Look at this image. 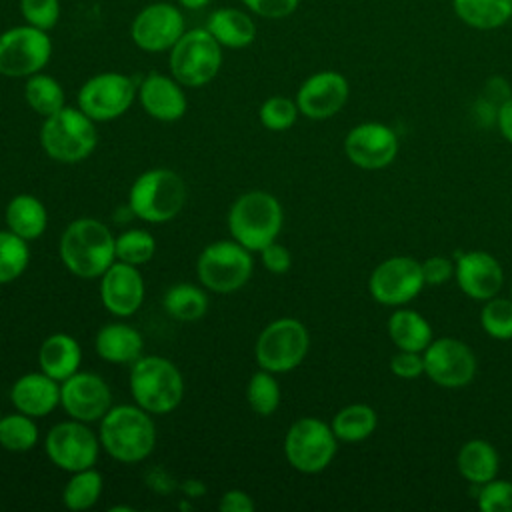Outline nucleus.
<instances>
[{"instance_id": "nucleus-11", "label": "nucleus", "mask_w": 512, "mask_h": 512, "mask_svg": "<svg viewBox=\"0 0 512 512\" xmlns=\"http://www.w3.org/2000/svg\"><path fill=\"white\" fill-rule=\"evenodd\" d=\"M50 56L52 40L46 30L22 24L0 34V74L6 78H28L42 72Z\"/></svg>"}, {"instance_id": "nucleus-26", "label": "nucleus", "mask_w": 512, "mask_h": 512, "mask_svg": "<svg viewBox=\"0 0 512 512\" xmlns=\"http://www.w3.org/2000/svg\"><path fill=\"white\" fill-rule=\"evenodd\" d=\"M222 48L240 50L256 40V24L246 10L222 6L216 8L204 26Z\"/></svg>"}, {"instance_id": "nucleus-2", "label": "nucleus", "mask_w": 512, "mask_h": 512, "mask_svg": "<svg viewBox=\"0 0 512 512\" xmlns=\"http://www.w3.org/2000/svg\"><path fill=\"white\" fill-rule=\"evenodd\" d=\"M98 438L108 456L122 464H136L154 452L156 424L138 404H120L100 420Z\"/></svg>"}, {"instance_id": "nucleus-25", "label": "nucleus", "mask_w": 512, "mask_h": 512, "mask_svg": "<svg viewBox=\"0 0 512 512\" xmlns=\"http://www.w3.org/2000/svg\"><path fill=\"white\" fill-rule=\"evenodd\" d=\"M82 348L78 340L66 332L46 336L38 348V366L50 378L64 382L80 370Z\"/></svg>"}, {"instance_id": "nucleus-39", "label": "nucleus", "mask_w": 512, "mask_h": 512, "mask_svg": "<svg viewBox=\"0 0 512 512\" xmlns=\"http://www.w3.org/2000/svg\"><path fill=\"white\" fill-rule=\"evenodd\" d=\"M480 326L494 340H512V298H488L480 308Z\"/></svg>"}, {"instance_id": "nucleus-52", "label": "nucleus", "mask_w": 512, "mask_h": 512, "mask_svg": "<svg viewBox=\"0 0 512 512\" xmlns=\"http://www.w3.org/2000/svg\"><path fill=\"white\" fill-rule=\"evenodd\" d=\"M0 416H2V414H0Z\"/></svg>"}, {"instance_id": "nucleus-8", "label": "nucleus", "mask_w": 512, "mask_h": 512, "mask_svg": "<svg viewBox=\"0 0 512 512\" xmlns=\"http://www.w3.org/2000/svg\"><path fill=\"white\" fill-rule=\"evenodd\" d=\"M252 270V252L234 238L208 244L196 260L200 284L216 294H232L240 290L250 280Z\"/></svg>"}, {"instance_id": "nucleus-10", "label": "nucleus", "mask_w": 512, "mask_h": 512, "mask_svg": "<svg viewBox=\"0 0 512 512\" xmlns=\"http://www.w3.org/2000/svg\"><path fill=\"white\" fill-rule=\"evenodd\" d=\"M338 450L332 426L316 416H302L290 424L284 436V456L302 474H318L330 466Z\"/></svg>"}, {"instance_id": "nucleus-46", "label": "nucleus", "mask_w": 512, "mask_h": 512, "mask_svg": "<svg viewBox=\"0 0 512 512\" xmlns=\"http://www.w3.org/2000/svg\"><path fill=\"white\" fill-rule=\"evenodd\" d=\"M260 260L270 274H286L292 268L290 250L276 240L260 250Z\"/></svg>"}, {"instance_id": "nucleus-18", "label": "nucleus", "mask_w": 512, "mask_h": 512, "mask_svg": "<svg viewBox=\"0 0 512 512\" xmlns=\"http://www.w3.org/2000/svg\"><path fill=\"white\" fill-rule=\"evenodd\" d=\"M60 406L74 420L100 422L112 408V390L102 376L78 370L60 382Z\"/></svg>"}, {"instance_id": "nucleus-22", "label": "nucleus", "mask_w": 512, "mask_h": 512, "mask_svg": "<svg viewBox=\"0 0 512 512\" xmlns=\"http://www.w3.org/2000/svg\"><path fill=\"white\" fill-rule=\"evenodd\" d=\"M138 100L144 112L160 122H176L186 114L184 86L170 74L150 72L138 84Z\"/></svg>"}, {"instance_id": "nucleus-17", "label": "nucleus", "mask_w": 512, "mask_h": 512, "mask_svg": "<svg viewBox=\"0 0 512 512\" xmlns=\"http://www.w3.org/2000/svg\"><path fill=\"white\" fill-rule=\"evenodd\" d=\"M398 136L384 122H360L344 138L346 158L362 170H382L398 156Z\"/></svg>"}, {"instance_id": "nucleus-15", "label": "nucleus", "mask_w": 512, "mask_h": 512, "mask_svg": "<svg viewBox=\"0 0 512 512\" xmlns=\"http://www.w3.org/2000/svg\"><path fill=\"white\" fill-rule=\"evenodd\" d=\"M422 356L424 374L440 388H464L474 380L478 370L474 350L466 342L452 336L432 338Z\"/></svg>"}, {"instance_id": "nucleus-51", "label": "nucleus", "mask_w": 512, "mask_h": 512, "mask_svg": "<svg viewBox=\"0 0 512 512\" xmlns=\"http://www.w3.org/2000/svg\"><path fill=\"white\" fill-rule=\"evenodd\" d=\"M510 298H512V282H510Z\"/></svg>"}, {"instance_id": "nucleus-44", "label": "nucleus", "mask_w": 512, "mask_h": 512, "mask_svg": "<svg viewBox=\"0 0 512 512\" xmlns=\"http://www.w3.org/2000/svg\"><path fill=\"white\" fill-rule=\"evenodd\" d=\"M242 4L256 16L278 20L294 14L300 6V0H242Z\"/></svg>"}, {"instance_id": "nucleus-31", "label": "nucleus", "mask_w": 512, "mask_h": 512, "mask_svg": "<svg viewBox=\"0 0 512 512\" xmlns=\"http://www.w3.org/2000/svg\"><path fill=\"white\" fill-rule=\"evenodd\" d=\"M338 442H362L370 438L378 426V414L364 402H352L340 408L330 420Z\"/></svg>"}, {"instance_id": "nucleus-45", "label": "nucleus", "mask_w": 512, "mask_h": 512, "mask_svg": "<svg viewBox=\"0 0 512 512\" xmlns=\"http://www.w3.org/2000/svg\"><path fill=\"white\" fill-rule=\"evenodd\" d=\"M422 274L428 286H442L454 278V262L442 254L428 256L422 260Z\"/></svg>"}, {"instance_id": "nucleus-23", "label": "nucleus", "mask_w": 512, "mask_h": 512, "mask_svg": "<svg viewBox=\"0 0 512 512\" xmlns=\"http://www.w3.org/2000/svg\"><path fill=\"white\" fill-rule=\"evenodd\" d=\"M10 400L18 412L44 418L60 406V382L42 370L22 374L10 388Z\"/></svg>"}, {"instance_id": "nucleus-12", "label": "nucleus", "mask_w": 512, "mask_h": 512, "mask_svg": "<svg viewBox=\"0 0 512 512\" xmlns=\"http://www.w3.org/2000/svg\"><path fill=\"white\" fill-rule=\"evenodd\" d=\"M138 96L136 82L122 72L90 76L78 90V108L94 122H110L130 110Z\"/></svg>"}, {"instance_id": "nucleus-27", "label": "nucleus", "mask_w": 512, "mask_h": 512, "mask_svg": "<svg viewBox=\"0 0 512 512\" xmlns=\"http://www.w3.org/2000/svg\"><path fill=\"white\" fill-rule=\"evenodd\" d=\"M456 468L466 482L474 486H482L498 476V468H500L498 450L488 440L472 438L460 446L456 454Z\"/></svg>"}, {"instance_id": "nucleus-42", "label": "nucleus", "mask_w": 512, "mask_h": 512, "mask_svg": "<svg viewBox=\"0 0 512 512\" xmlns=\"http://www.w3.org/2000/svg\"><path fill=\"white\" fill-rule=\"evenodd\" d=\"M20 14L26 24L50 32L60 18V0H20Z\"/></svg>"}, {"instance_id": "nucleus-16", "label": "nucleus", "mask_w": 512, "mask_h": 512, "mask_svg": "<svg viewBox=\"0 0 512 512\" xmlns=\"http://www.w3.org/2000/svg\"><path fill=\"white\" fill-rule=\"evenodd\" d=\"M184 32V14L170 2L144 6L130 24V38L144 52H166Z\"/></svg>"}, {"instance_id": "nucleus-1", "label": "nucleus", "mask_w": 512, "mask_h": 512, "mask_svg": "<svg viewBox=\"0 0 512 512\" xmlns=\"http://www.w3.org/2000/svg\"><path fill=\"white\" fill-rule=\"evenodd\" d=\"M58 250L70 274L92 280L116 262V236L104 222L84 216L64 228Z\"/></svg>"}, {"instance_id": "nucleus-40", "label": "nucleus", "mask_w": 512, "mask_h": 512, "mask_svg": "<svg viewBox=\"0 0 512 512\" xmlns=\"http://www.w3.org/2000/svg\"><path fill=\"white\" fill-rule=\"evenodd\" d=\"M300 110L296 100L288 96H270L260 104L258 118L270 132H286L294 126Z\"/></svg>"}, {"instance_id": "nucleus-30", "label": "nucleus", "mask_w": 512, "mask_h": 512, "mask_svg": "<svg viewBox=\"0 0 512 512\" xmlns=\"http://www.w3.org/2000/svg\"><path fill=\"white\" fill-rule=\"evenodd\" d=\"M456 18L474 30H498L512 20V0H452Z\"/></svg>"}, {"instance_id": "nucleus-48", "label": "nucleus", "mask_w": 512, "mask_h": 512, "mask_svg": "<svg viewBox=\"0 0 512 512\" xmlns=\"http://www.w3.org/2000/svg\"><path fill=\"white\" fill-rule=\"evenodd\" d=\"M480 96H484L486 100H490L492 104H496V106L500 108V104L506 102V100L512 96V90H510V86H508V82H506L504 78L492 76V78L486 82V86H484V90H482Z\"/></svg>"}, {"instance_id": "nucleus-3", "label": "nucleus", "mask_w": 512, "mask_h": 512, "mask_svg": "<svg viewBox=\"0 0 512 512\" xmlns=\"http://www.w3.org/2000/svg\"><path fill=\"white\" fill-rule=\"evenodd\" d=\"M134 404L152 416L168 414L184 400V376L178 366L164 356H140L130 364L128 374Z\"/></svg>"}, {"instance_id": "nucleus-29", "label": "nucleus", "mask_w": 512, "mask_h": 512, "mask_svg": "<svg viewBox=\"0 0 512 512\" xmlns=\"http://www.w3.org/2000/svg\"><path fill=\"white\" fill-rule=\"evenodd\" d=\"M388 336L398 350H412L424 352L426 346L432 342L434 332L430 322L416 310L398 306L386 324Z\"/></svg>"}, {"instance_id": "nucleus-7", "label": "nucleus", "mask_w": 512, "mask_h": 512, "mask_svg": "<svg viewBox=\"0 0 512 512\" xmlns=\"http://www.w3.org/2000/svg\"><path fill=\"white\" fill-rule=\"evenodd\" d=\"M170 74L184 88L210 84L222 66V46L206 28L186 30L170 48Z\"/></svg>"}, {"instance_id": "nucleus-43", "label": "nucleus", "mask_w": 512, "mask_h": 512, "mask_svg": "<svg viewBox=\"0 0 512 512\" xmlns=\"http://www.w3.org/2000/svg\"><path fill=\"white\" fill-rule=\"evenodd\" d=\"M390 372L402 380H414L424 374V356L422 352L398 350L390 358Z\"/></svg>"}, {"instance_id": "nucleus-36", "label": "nucleus", "mask_w": 512, "mask_h": 512, "mask_svg": "<svg viewBox=\"0 0 512 512\" xmlns=\"http://www.w3.org/2000/svg\"><path fill=\"white\" fill-rule=\"evenodd\" d=\"M280 398H282V392L274 372L260 368L250 376L246 384V402L254 414L258 416L274 414L280 406Z\"/></svg>"}, {"instance_id": "nucleus-37", "label": "nucleus", "mask_w": 512, "mask_h": 512, "mask_svg": "<svg viewBox=\"0 0 512 512\" xmlns=\"http://www.w3.org/2000/svg\"><path fill=\"white\" fill-rule=\"evenodd\" d=\"M30 264L28 242L14 232L0 230V284L20 278Z\"/></svg>"}, {"instance_id": "nucleus-28", "label": "nucleus", "mask_w": 512, "mask_h": 512, "mask_svg": "<svg viewBox=\"0 0 512 512\" xmlns=\"http://www.w3.org/2000/svg\"><path fill=\"white\" fill-rule=\"evenodd\" d=\"M4 220L10 232L32 242L46 232L48 226V212L40 198L34 194H16L10 198L4 210Z\"/></svg>"}, {"instance_id": "nucleus-47", "label": "nucleus", "mask_w": 512, "mask_h": 512, "mask_svg": "<svg viewBox=\"0 0 512 512\" xmlns=\"http://www.w3.org/2000/svg\"><path fill=\"white\" fill-rule=\"evenodd\" d=\"M254 508L256 502L252 500V496L240 488L226 490L218 502L220 512H254Z\"/></svg>"}, {"instance_id": "nucleus-33", "label": "nucleus", "mask_w": 512, "mask_h": 512, "mask_svg": "<svg viewBox=\"0 0 512 512\" xmlns=\"http://www.w3.org/2000/svg\"><path fill=\"white\" fill-rule=\"evenodd\" d=\"M24 100L42 118H48L66 106V94L62 84L54 76L44 72H36L26 78Z\"/></svg>"}, {"instance_id": "nucleus-41", "label": "nucleus", "mask_w": 512, "mask_h": 512, "mask_svg": "<svg viewBox=\"0 0 512 512\" xmlns=\"http://www.w3.org/2000/svg\"><path fill=\"white\" fill-rule=\"evenodd\" d=\"M478 508L482 512H512V482L494 478L478 486Z\"/></svg>"}, {"instance_id": "nucleus-21", "label": "nucleus", "mask_w": 512, "mask_h": 512, "mask_svg": "<svg viewBox=\"0 0 512 512\" xmlns=\"http://www.w3.org/2000/svg\"><path fill=\"white\" fill-rule=\"evenodd\" d=\"M146 286L138 266L116 260L100 276V300L116 318L132 316L144 302Z\"/></svg>"}, {"instance_id": "nucleus-35", "label": "nucleus", "mask_w": 512, "mask_h": 512, "mask_svg": "<svg viewBox=\"0 0 512 512\" xmlns=\"http://www.w3.org/2000/svg\"><path fill=\"white\" fill-rule=\"evenodd\" d=\"M104 490L102 474L92 466L86 470L72 472L70 480L62 490V502L68 510H88L92 508Z\"/></svg>"}, {"instance_id": "nucleus-5", "label": "nucleus", "mask_w": 512, "mask_h": 512, "mask_svg": "<svg viewBox=\"0 0 512 512\" xmlns=\"http://www.w3.org/2000/svg\"><path fill=\"white\" fill-rule=\"evenodd\" d=\"M188 198L186 182L168 168L142 172L128 190V208L132 216L150 224H164L176 218Z\"/></svg>"}, {"instance_id": "nucleus-14", "label": "nucleus", "mask_w": 512, "mask_h": 512, "mask_svg": "<svg viewBox=\"0 0 512 512\" xmlns=\"http://www.w3.org/2000/svg\"><path fill=\"white\" fill-rule=\"evenodd\" d=\"M426 286L422 262L412 256H390L382 260L368 276L370 296L390 308L412 302Z\"/></svg>"}, {"instance_id": "nucleus-9", "label": "nucleus", "mask_w": 512, "mask_h": 512, "mask_svg": "<svg viewBox=\"0 0 512 512\" xmlns=\"http://www.w3.org/2000/svg\"><path fill=\"white\" fill-rule=\"evenodd\" d=\"M310 348L308 328L298 318H276L264 326L256 338L254 356L258 368L286 374L298 368Z\"/></svg>"}, {"instance_id": "nucleus-24", "label": "nucleus", "mask_w": 512, "mask_h": 512, "mask_svg": "<svg viewBox=\"0 0 512 512\" xmlns=\"http://www.w3.org/2000/svg\"><path fill=\"white\" fill-rule=\"evenodd\" d=\"M96 354L110 364H132L142 356V334L126 322L104 324L94 338Z\"/></svg>"}, {"instance_id": "nucleus-34", "label": "nucleus", "mask_w": 512, "mask_h": 512, "mask_svg": "<svg viewBox=\"0 0 512 512\" xmlns=\"http://www.w3.org/2000/svg\"><path fill=\"white\" fill-rule=\"evenodd\" d=\"M40 432L36 418L24 412H10L0 416V446L6 452H30L38 444Z\"/></svg>"}, {"instance_id": "nucleus-13", "label": "nucleus", "mask_w": 512, "mask_h": 512, "mask_svg": "<svg viewBox=\"0 0 512 512\" xmlns=\"http://www.w3.org/2000/svg\"><path fill=\"white\" fill-rule=\"evenodd\" d=\"M100 448L98 434H94L86 422L74 418L54 424L44 438L48 460L70 474L92 468L98 462Z\"/></svg>"}, {"instance_id": "nucleus-6", "label": "nucleus", "mask_w": 512, "mask_h": 512, "mask_svg": "<svg viewBox=\"0 0 512 512\" xmlns=\"http://www.w3.org/2000/svg\"><path fill=\"white\" fill-rule=\"evenodd\" d=\"M40 144L44 152L56 162H82L94 152L98 144L96 122L78 106H64L56 114L44 118L40 128Z\"/></svg>"}, {"instance_id": "nucleus-50", "label": "nucleus", "mask_w": 512, "mask_h": 512, "mask_svg": "<svg viewBox=\"0 0 512 512\" xmlns=\"http://www.w3.org/2000/svg\"><path fill=\"white\" fill-rule=\"evenodd\" d=\"M208 4H210V0H178V6L186 8V10H200Z\"/></svg>"}, {"instance_id": "nucleus-20", "label": "nucleus", "mask_w": 512, "mask_h": 512, "mask_svg": "<svg viewBox=\"0 0 512 512\" xmlns=\"http://www.w3.org/2000/svg\"><path fill=\"white\" fill-rule=\"evenodd\" d=\"M454 278L462 294L472 300L486 302L488 298L498 296L504 284V270L490 252L468 250L456 258Z\"/></svg>"}, {"instance_id": "nucleus-32", "label": "nucleus", "mask_w": 512, "mask_h": 512, "mask_svg": "<svg viewBox=\"0 0 512 512\" xmlns=\"http://www.w3.org/2000/svg\"><path fill=\"white\" fill-rule=\"evenodd\" d=\"M164 310L180 322H196L208 310V296L204 286H196L190 282H178L170 286L164 294Z\"/></svg>"}, {"instance_id": "nucleus-49", "label": "nucleus", "mask_w": 512, "mask_h": 512, "mask_svg": "<svg viewBox=\"0 0 512 512\" xmlns=\"http://www.w3.org/2000/svg\"><path fill=\"white\" fill-rule=\"evenodd\" d=\"M496 126L500 130V134L504 136V140L512 144V96L500 104L498 116H496Z\"/></svg>"}, {"instance_id": "nucleus-38", "label": "nucleus", "mask_w": 512, "mask_h": 512, "mask_svg": "<svg viewBox=\"0 0 512 512\" xmlns=\"http://www.w3.org/2000/svg\"><path fill=\"white\" fill-rule=\"evenodd\" d=\"M156 252L154 236L144 228H128L116 236V260L142 266L152 260Z\"/></svg>"}, {"instance_id": "nucleus-19", "label": "nucleus", "mask_w": 512, "mask_h": 512, "mask_svg": "<svg viewBox=\"0 0 512 512\" xmlns=\"http://www.w3.org/2000/svg\"><path fill=\"white\" fill-rule=\"evenodd\" d=\"M350 84L336 70H320L310 74L296 92V104L302 116L310 120H328L336 116L348 102Z\"/></svg>"}, {"instance_id": "nucleus-4", "label": "nucleus", "mask_w": 512, "mask_h": 512, "mask_svg": "<svg viewBox=\"0 0 512 512\" xmlns=\"http://www.w3.org/2000/svg\"><path fill=\"white\" fill-rule=\"evenodd\" d=\"M284 210L280 200L266 190L240 194L228 210L230 236L250 252H260L282 232Z\"/></svg>"}]
</instances>
